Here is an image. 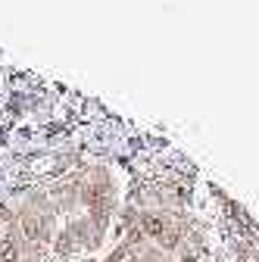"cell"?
<instances>
[{
  "label": "cell",
  "instance_id": "cell-1",
  "mask_svg": "<svg viewBox=\"0 0 259 262\" xmlns=\"http://www.w3.org/2000/svg\"><path fill=\"white\" fill-rule=\"evenodd\" d=\"M22 231H25L28 241H44V237H47V219H44V215H41V219L25 215V219H22Z\"/></svg>",
  "mask_w": 259,
  "mask_h": 262
},
{
  "label": "cell",
  "instance_id": "cell-2",
  "mask_svg": "<svg viewBox=\"0 0 259 262\" xmlns=\"http://www.w3.org/2000/svg\"><path fill=\"white\" fill-rule=\"evenodd\" d=\"M0 262H19V244H16V237H4V241H0Z\"/></svg>",
  "mask_w": 259,
  "mask_h": 262
}]
</instances>
